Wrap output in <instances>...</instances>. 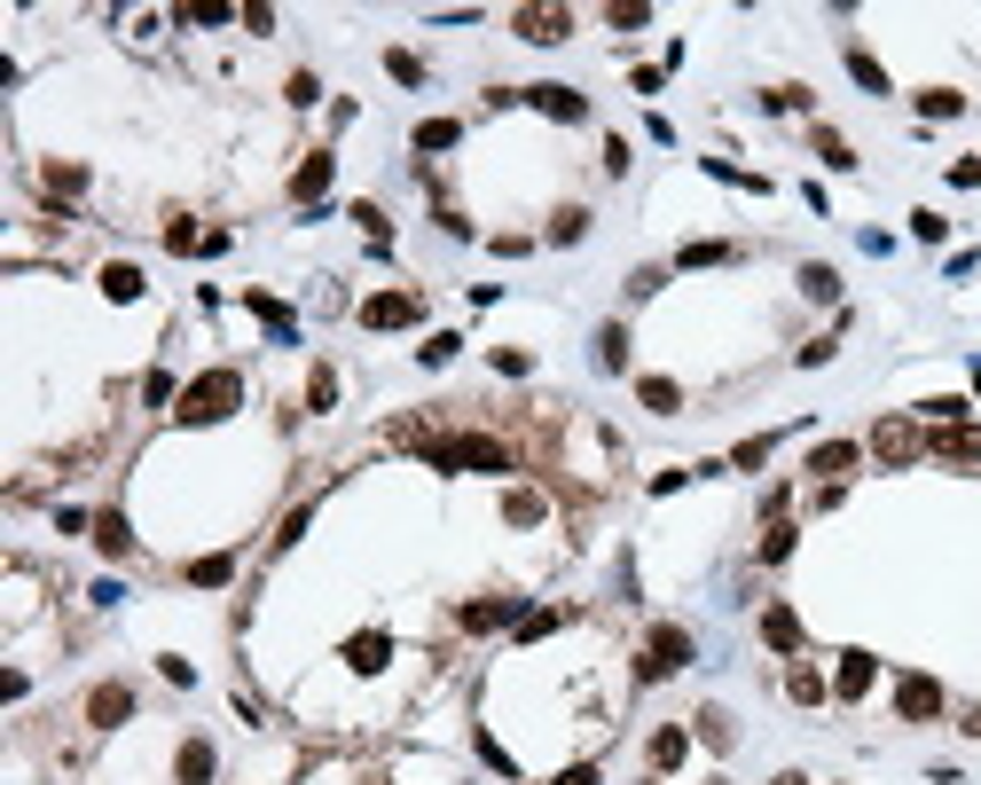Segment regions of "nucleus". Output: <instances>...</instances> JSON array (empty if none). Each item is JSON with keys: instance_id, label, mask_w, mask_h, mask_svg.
<instances>
[{"instance_id": "obj_4", "label": "nucleus", "mask_w": 981, "mask_h": 785, "mask_svg": "<svg viewBox=\"0 0 981 785\" xmlns=\"http://www.w3.org/2000/svg\"><path fill=\"white\" fill-rule=\"evenodd\" d=\"M871 456H879V464H919V456H927V432H919V424H903V416H879Z\"/></svg>"}, {"instance_id": "obj_49", "label": "nucleus", "mask_w": 981, "mask_h": 785, "mask_svg": "<svg viewBox=\"0 0 981 785\" xmlns=\"http://www.w3.org/2000/svg\"><path fill=\"white\" fill-rule=\"evenodd\" d=\"M777 785H809V777H801V769H785V777H777Z\"/></svg>"}, {"instance_id": "obj_12", "label": "nucleus", "mask_w": 981, "mask_h": 785, "mask_svg": "<svg viewBox=\"0 0 981 785\" xmlns=\"http://www.w3.org/2000/svg\"><path fill=\"white\" fill-rule=\"evenodd\" d=\"M942 464H981V424H950V432H934L927 441Z\"/></svg>"}, {"instance_id": "obj_30", "label": "nucleus", "mask_w": 981, "mask_h": 785, "mask_svg": "<svg viewBox=\"0 0 981 785\" xmlns=\"http://www.w3.org/2000/svg\"><path fill=\"white\" fill-rule=\"evenodd\" d=\"M965 111V95H950V86H927L919 95V118H958Z\"/></svg>"}, {"instance_id": "obj_9", "label": "nucleus", "mask_w": 981, "mask_h": 785, "mask_svg": "<svg viewBox=\"0 0 981 785\" xmlns=\"http://www.w3.org/2000/svg\"><path fill=\"white\" fill-rule=\"evenodd\" d=\"M896 715H903V723H934V715H942V683H934V675H903V683H896Z\"/></svg>"}, {"instance_id": "obj_1", "label": "nucleus", "mask_w": 981, "mask_h": 785, "mask_svg": "<svg viewBox=\"0 0 981 785\" xmlns=\"http://www.w3.org/2000/svg\"><path fill=\"white\" fill-rule=\"evenodd\" d=\"M236 401H244V378L236 370H205V378L182 385L173 416H182V424H220V416H236Z\"/></svg>"}, {"instance_id": "obj_40", "label": "nucleus", "mask_w": 981, "mask_h": 785, "mask_svg": "<svg viewBox=\"0 0 981 785\" xmlns=\"http://www.w3.org/2000/svg\"><path fill=\"white\" fill-rule=\"evenodd\" d=\"M762 103H770V111H809V86H770Z\"/></svg>"}, {"instance_id": "obj_42", "label": "nucleus", "mask_w": 981, "mask_h": 785, "mask_svg": "<svg viewBox=\"0 0 981 785\" xmlns=\"http://www.w3.org/2000/svg\"><path fill=\"white\" fill-rule=\"evenodd\" d=\"M307 401L330 409V401H338V370H314V378H307Z\"/></svg>"}, {"instance_id": "obj_37", "label": "nucleus", "mask_w": 981, "mask_h": 785, "mask_svg": "<svg viewBox=\"0 0 981 785\" xmlns=\"http://www.w3.org/2000/svg\"><path fill=\"white\" fill-rule=\"evenodd\" d=\"M817 157H825V165H840V173H848V165H856V149H848V142H840V134H833V126H817Z\"/></svg>"}, {"instance_id": "obj_2", "label": "nucleus", "mask_w": 981, "mask_h": 785, "mask_svg": "<svg viewBox=\"0 0 981 785\" xmlns=\"http://www.w3.org/2000/svg\"><path fill=\"white\" fill-rule=\"evenodd\" d=\"M424 456L440 472H510V448L487 441V432H456V441H424Z\"/></svg>"}, {"instance_id": "obj_44", "label": "nucleus", "mask_w": 981, "mask_h": 785, "mask_svg": "<svg viewBox=\"0 0 981 785\" xmlns=\"http://www.w3.org/2000/svg\"><path fill=\"white\" fill-rule=\"evenodd\" d=\"M165 244H173V251H205V236H197L189 220H173V228H165Z\"/></svg>"}, {"instance_id": "obj_43", "label": "nucleus", "mask_w": 981, "mask_h": 785, "mask_svg": "<svg viewBox=\"0 0 981 785\" xmlns=\"http://www.w3.org/2000/svg\"><path fill=\"white\" fill-rule=\"evenodd\" d=\"M236 9H220V0H197V9H182V24H228Z\"/></svg>"}, {"instance_id": "obj_45", "label": "nucleus", "mask_w": 981, "mask_h": 785, "mask_svg": "<svg viewBox=\"0 0 981 785\" xmlns=\"http://www.w3.org/2000/svg\"><path fill=\"white\" fill-rule=\"evenodd\" d=\"M558 621H566V613H558V605H550V613H526V621H518V637H550Z\"/></svg>"}, {"instance_id": "obj_39", "label": "nucleus", "mask_w": 981, "mask_h": 785, "mask_svg": "<svg viewBox=\"0 0 981 785\" xmlns=\"http://www.w3.org/2000/svg\"><path fill=\"white\" fill-rule=\"evenodd\" d=\"M495 370H503V378H526L534 354H526V345H495Z\"/></svg>"}, {"instance_id": "obj_41", "label": "nucleus", "mask_w": 981, "mask_h": 785, "mask_svg": "<svg viewBox=\"0 0 981 785\" xmlns=\"http://www.w3.org/2000/svg\"><path fill=\"white\" fill-rule=\"evenodd\" d=\"M385 71H393V79H401V86H416V79H424V63H416V55H409V48H393V55H385Z\"/></svg>"}, {"instance_id": "obj_27", "label": "nucleus", "mask_w": 981, "mask_h": 785, "mask_svg": "<svg viewBox=\"0 0 981 785\" xmlns=\"http://www.w3.org/2000/svg\"><path fill=\"white\" fill-rule=\"evenodd\" d=\"M620 362H629V330L605 322V330H597V370H620Z\"/></svg>"}, {"instance_id": "obj_33", "label": "nucleus", "mask_w": 981, "mask_h": 785, "mask_svg": "<svg viewBox=\"0 0 981 785\" xmlns=\"http://www.w3.org/2000/svg\"><path fill=\"white\" fill-rule=\"evenodd\" d=\"M762 464H770V432H754V441L731 448V472H762Z\"/></svg>"}, {"instance_id": "obj_10", "label": "nucleus", "mask_w": 981, "mask_h": 785, "mask_svg": "<svg viewBox=\"0 0 981 785\" xmlns=\"http://www.w3.org/2000/svg\"><path fill=\"white\" fill-rule=\"evenodd\" d=\"M86 723H95V731L134 723V691H126V683H95V691H86Z\"/></svg>"}, {"instance_id": "obj_26", "label": "nucleus", "mask_w": 981, "mask_h": 785, "mask_svg": "<svg viewBox=\"0 0 981 785\" xmlns=\"http://www.w3.org/2000/svg\"><path fill=\"white\" fill-rule=\"evenodd\" d=\"M683 754H691V731H675V723H668V731H652V769H675Z\"/></svg>"}, {"instance_id": "obj_18", "label": "nucleus", "mask_w": 981, "mask_h": 785, "mask_svg": "<svg viewBox=\"0 0 981 785\" xmlns=\"http://www.w3.org/2000/svg\"><path fill=\"white\" fill-rule=\"evenodd\" d=\"M95 550H103V558H134V527H126V510H103V518H95Z\"/></svg>"}, {"instance_id": "obj_13", "label": "nucleus", "mask_w": 981, "mask_h": 785, "mask_svg": "<svg viewBox=\"0 0 981 785\" xmlns=\"http://www.w3.org/2000/svg\"><path fill=\"white\" fill-rule=\"evenodd\" d=\"M856 456H864V448H856V441H825V448H817V456H809V472H817V479H825V487H840V479H848V472H856Z\"/></svg>"}, {"instance_id": "obj_32", "label": "nucleus", "mask_w": 981, "mask_h": 785, "mask_svg": "<svg viewBox=\"0 0 981 785\" xmlns=\"http://www.w3.org/2000/svg\"><path fill=\"white\" fill-rule=\"evenodd\" d=\"M456 345H464L456 330H440V338H424V345H416V362H424V370H440V362H456Z\"/></svg>"}, {"instance_id": "obj_22", "label": "nucleus", "mask_w": 981, "mask_h": 785, "mask_svg": "<svg viewBox=\"0 0 981 785\" xmlns=\"http://www.w3.org/2000/svg\"><path fill=\"white\" fill-rule=\"evenodd\" d=\"M785 700H793V707H817V700H825V675H817L809 660H793V668H785Z\"/></svg>"}, {"instance_id": "obj_7", "label": "nucleus", "mask_w": 981, "mask_h": 785, "mask_svg": "<svg viewBox=\"0 0 981 785\" xmlns=\"http://www.w3.org/2000/svg\"><path fill=\"white\" fill-rule=\"evenodd\" d=\"M510 621H518V597H472L464 613H456L464 637H495V629H510Z\"/></svg>"}, {"instance_id": "obj_19", "label": "nucleus", "mask_w": 981, "mask_h": 785, "mask_svg": "<svg viewBox=\"0 0 981 785\" xmlns=\"http://www.w3.org/2000/svg\"><path fill=\"white\" fill-rule=\"evenodd\" d=\"M149 283H142V268H134V259H111V268H103V299H118V307H134Z\"/></svg>"}, {"instance_id": "obj_16", "label": "nucleus", "mask_w": 981, "mask_h": 785, "mask_svg": "<svg viewBox=\"0 0 981 785\" xmlns=\"http://www.w3.org/2000/svg\"><path fill=\"white\" fill-rule=\"evenodd\" d=\"M871 675H879V660H871V652H840V675H833V691H840V700H864V691H871Z\"/></svg>"}, {"instance_id": "obj_29", "label": "nucleus", "mask_w": 981, "mask_h": 785, "mask_svg": "<svg viewBox=\"0 0 981 785\" xmlns=\"http://www.w3.org/2000/svg\"><path fill=\"white\" fill-rule=\"evenodd\" d=\"M40 182H48L55 197H79V189H86V165H63V157H55V165L40 173Z\"/></svg>"}, {"instance_id": "obj_5", "label": "nucleus", "mask_w": 981, "mask_h": 785, "mask_svg": "<svg viewBox=\"0 0 981 785\" xmlns=\"http://www.w3.org/2000/svg\"><path fill=\"white\" fill-rule=\"evenodd\" d=\"M526 103L543 111V118H558V126H581V118H589V95H581V86H558V79L526 86Z\"/></svg>"}, {"instance_id": "obj_25", "label": "nucleus", "mask_w": 981, "mask_h": 785, "mask_svg": "<svg viewBox=\"0 0 981 785\" xmlns=\"http://www.w3.org/2000/svg\"><path fill=\"white\" fill-rule=\"evenodd\" d=\"M189 581H197V589H228V581H236V558H228V550H213V558H197V566H189Z\"/></svg>"}, {"instance_id": "obj_23", "label": "nucleus", "mask_w": 981, "mask_h": 785, "mask_svg": "<svg viewBox=\"0 0 981 785\" xmlns=\"http://www.w3.org/2000/svg\"><path fill=\"white\" fill-rule=\"evenodd\" d=\"M637 401H644L652 416H675V409H683V385H675V378H644V385H637Z\"/></svg>"}, {"instance_id": "obj_48", "label": "nucleus", "mask_w": 981, "mask_h": 785, "mask_svg": "<svg viewBox=\"0 0 981 785\" xmlns=\"http://www.w3.org/2000/svg\"><path fill=\"white\" fill-rule=\"evenodd\" d=\"M558 785H597V762H574V769H558Z\"/></svg>"}, {"instance_id": "obj_3", "label": "nucleus", "mask_w": 981, "mask_h": 785, "mask_svg": "<svg viewBox=\"0 0 981 785\" xmlns=\"http://www.w3.org/2000/svg\"><path fill=\"white\" fill-rule=\"evenodd\" d=\"M675 668H691V629L660 621V629L644 637V660H637V675H644V683H660V675H675Z\"/></svg>"}, {"instance_id": "obj_28", "label": "nucleus", "mask_w": 981, "mask_h": 785, "mask_svg": "<svg viewBox=\"0 0 981 785\" xmlns=\"http://www.w3.org/2000/svg\"><path fill=\"white\" fill-rule=\"evenodd\" d=\"M456 142H464L456 118H424V126H416V149H456Z\"/></svg>"}, {"instance_id": "obj_31", "label": "nucleus", "mask_w": 981, "mask_h": 785, "mask_svg": "<svg viewBox=\"0 0 981 785\" xmlns=\"http://www.w3.org/2000/svg\"><path fill=\"white\" fill-rule=\"evenodd\" d=\"M723 259H731V244H683L675 268H723Z\"/></svg>"}, {"instance_id": "obj_24", "label": "nucleus", "mask_w": 981, "mask_h": 785, "mask_svg": "<svg viewBox=\"0 0 981 785\" xmlns=\"http://www.w3.org/2000/svg\"><path fill=\"white\" fill-rule=\"evenodd\" d=\"M801 299H817V307H833V299H840V276L825 268V259H809V268H801Z\"/></svg>"}, {"instance_id": "obj_38", "label": "nucleus", "mask_w": 981, "mask_h": 785, "mask_svg": "<svg viewBox=\"0 0 981 785\" xmlns=\"http://www.w3.org/2000/svg\"><path fill=\"white\" fill-rule=\"evenodd\" d=\"M652 9H644V0H612V9H605V24H620V32H637Z\"/></svg>"}, {"instance_id": "obj_21", "label": "nucleus", "mask_w": 981, "mask_h": 785, "mask_svg": "<svg viewBox=\"0 0 981 785\" xmlns=\"http://www.w3.org/2000/svg\"><path fill=\"white\" fill-rule=\"evenodd\" d=\"M503 518H510V527H543V518H550V503L534 495V487H503Z\"/></svg>"}, {"instance_id": "obj_15", "label": "nucleus", "mask_w": 981, "mask_h": 785, "mask_svg": "<svg viewBox=\"0 0 981 785\" xmlns=\"http://www.w3.org/2000/svg\"><path fill=\"white\" fill-rule=\"evenodd\" d=\"M691 738H706L715 754H731V746H739V723H731V707H699V715H691Z\"/></svg>"}, {"instance_id": "obj_6", "label": "nucleus", "mask_w": 981, "mask_h": 785, "mask_svg": "<svg viewBox=\"0 0 981 785\" xmlns=\"http://www.w3.org/2000/svg\"><path fill=\"white\" fill-rule=\"evenodd\" d=\"M510 32L534 40V48H558L574 32V9H510Z\"/></svg>"}, {"instance_id": "obj_20", "label": "nucleus", "mask_w": 981, "mask_h": 785, "mask_svg": "<svg viewBox=\"0 0 981 785\" xmlns=\"http://www.w3.org/2000/svg\"><path fill=\"white\" fill-rule=\"evenodd\" d=\"M762 644H770V652H801V621H793V605H770V613H762Z\"/></svg>"}, {"instance_id": "obj_14", "label": "nucleus", "mask_w": 981, "mask_h": 785, "mask_svg": "<svg viewBox=\"0 0 981 785\" xmlns=\"http://www.w3.org/2000/svg\"><path fill=\"white\" fill-rule=\"evenodd\" d=\"M330 173H338V157H330V149H314V157L291 173V197H299V205H314V197L330 189Z\"/></svg>"}, {"instance_id": "obj_11", "label": "nucleus", "mask_w": 981, "mask_h": 785, "mask_svg": "<svg viewBox=\"0 0 981 785\" xmlns=\"http://www.w3.org/2000/svg\"><path fill=\"white\" fill-rule=\"evenodd\" d=\"M385 660H393V637H385V629H362V637H345V668H353V675H378Z\"/></svg>"}, {"instance_id": "obj_17", "label": "nucleus", "mask_w": 981, "mask_h": 785, "mask_svg": "<svg viewBox=\"0 0 981 785\" xmlns=\"http://www.w3.org/2000/svg\"><path fill=\"white\" fill-rule=\"evenodd\" d=\"M213 769H220V754L205 738H189L182 754H173V777H182V785H213Z\"/></svg>"}, {"instance_id": "obj_47", "label": "nucleus", "mask_w": 981, "mask_h": 785, "mask_svg": "<svg viewBox=\"0 0 981 785\" xmlns=\"http://www.w3.org/2000/svg\"><path fill=\"white\" fill-rule=\"evenodd\" d=\"M660 283H668V268H637V276H629V291H637V299H652Z\"/></svg>"}, {"instance_id": "obj_35", "label": "nucleus", "mask_w": 981, "mask_h": 785, "mask_svg": "<svg viewBox=\"0 0 981 785\" xmlns=\"http://www.w3.org/2000/svg\"><path fill=\"white\" fill-rule=\"evenodd\" d=\"M581 236H589V213H581V205H566V213L550 220V244H581Z\"/></svg>"}, {"instance_id": "obj_36", "label": "nucleus", "mask_w": 981, "mask_h": 785, "mask_svg": "<svg viewBox=\"0 0 981 785\" xmlns=\"http://www.w3.org/2000/svg\"><path fill=\"white\" fill-rule=\"evenodd\" d=\"M848 71H856V86H871V95H887V71L864 55V48H848Z\"/></svg>"}, {"instance_id": "obj_34", "label": "nucleus", "mask_w": 981, "mask_h": 785, "mask_svg": "<svg viewBox=\"0 0 981 785\" xmlns=\"http://www.w3.org/2000/svg\"><path fill=\"white\" fill-rule=\"evenodd\" d=\"M777 558H793V527H785V518L762 527V566H777Z\"/></svg>"}, {"instance_id": "obj_8", "label": "nucleus", "mask_w": 981, "mask_h": 785, "mask_svg": "<svg viewBox=\"0 0 981 785\" xmlns=\"http://www.w3.org/2000/svg\"><path fill=\"white\" fill-rule=\"evenodd\" d=\"M416 314H424L416 291H378V299H362V322H370V330H409Z\"/></svg>"}, {"instance_id": "obj_46", "label": "nucleus", "mask_w": 981, "mask_h": 785, "mask_svg": "<svg viewBox=\"0 0 981 785\" xmlns=\"http://www.w3.org/2000/svg\"><path fill=\"white\" fill-rule=\"evenodd\" d=\"M142 401H182V393H173V378H165V370H149V378H142Z\"/></svg>"}]
</instances>
